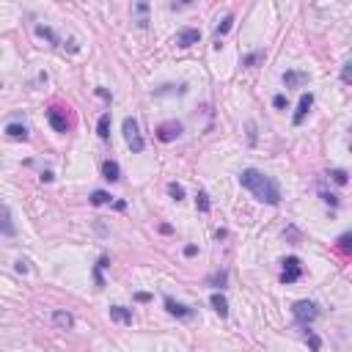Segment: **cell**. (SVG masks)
I'll list each match as a JSON object with an SVG mask.
<instances>
[{
    "instance_id": "277c9868",
    "label": "cell",
    "mask_w": 352,
    "mask_h": 352,
    "mask_svg": "<svg viewBox=\"0 0 352 352\" xmlns=\"http://www.w3.org/2000/svg\"><path fill=\"white\" fill-rule=\"evenodd\" d=\"M300 275H303V267H300V259H297V256L284 259V273H281V281H284V284H295Z\"/></svg>"
},
{
    "instance_id": "4fadbf2b",
    "label": "cell",
    "mask_w": 352,
    "mask_h": 352,
    "mask_svg": "<svg viewBox=\"0 0 352 352\" xmlns=\"http://www.w3.org/2000/svg\"><path fill=\"white\" fill-rule=\"evenodd\" d=\"M102 176H105L108 182H119V179H121L119 162H116V160H105V162H102Z\"/></svg>"
},
{
    "instance_id": "44dd1931",
    "label": "cell",
    "mask_w": 352,
    "mask_h": 352,
    "mask_svg": "<svg viewBox=\"0 0 352 352\" xmlns=\"http://www.w3.org/2000/svg\"><path fill=\"white\" fill-rule=\"evenodd\" d=\"M135 11H138V28H146V25H149V17H146V14H149V3H138V6H135Z\"/></svg>"
},
{
    "instance_id": "5bb4252c",
    "label": "cell",
    "mask_w": 352,
    "mask_h": 352,
    "mask_svg": "<svg viewBox=\"0 0 352 352\" xmlns=\"http://www.w3.org/2000/svg\"><path fill=\"white\" fill-rule=\"evenodd\" d=\"M6 135H9L11 140H28V127H25V124H17V121H11V124L6 127Z\"/></svg>"
},
{
    "instance_id": "9c48e42d",
    "label": "cell",
    "mask_w": 352,
    "mask_h": 352,
    "mask_svg": "<svg viewBox=\"0 0 352 352\" xmlns=\"http://www.w3.org/2000/svg\"><path fill=\"white\" fill-rule=\"evenodd\" d=\"M308 83V74L306 72H295V69H289V72H284V85L286 88H300Z\"/></svg>"
},
{
    "instance_id": "ac0fdd59",
    "label": "cell",
    "mask_w": 352,
    "mask_h": 352,
    "mask_svg": "<svg viewBox=\"0 0 352 352\" xmlns=\"http://www.w3.org/2000/svg\"><path fill=\"white\" fill-rule=\"evenodd\" d=\"M110 201H113V196L105 193V190H94L91 193V204H94V207H105V204H110Z\"/></svg>"
},
{
    "instance_id": "2e32d148",
    "label": "cell",
    "mask_w": 352,
    "mask_h": 352,
    "mask_svg": "<svg viewBox=\"0 0 352 352\" xmlns=\"http://www.w3.org/2000/svg\"><path fill=\"white\" fill-rule=\"evenodd\" d=\"M97 135L102 140H108L110 138V113H102L99 116V124H97Z\"/></svg>"
},
{
    "instance_id": "83f0119b",
    "label": "cell",
    "mask_w": 352,
    "mask_h": 352,
    "mask_svg": "<svg viewBox=\"0 0 352 352\" xmlns=\"http://www.w3.org/2000/svg\"><path fill=\"white\" fill-rule=\"evenodd\" d=\"M168 193H171V198H176V201H182V198H185V187L176 185V182H171V185H168Z\"/></svg>"
},
{
    "instance_id": "484cf974",
    "label": "cell",
    "mask_w": 352,
    "mask_h": 352,
    "mask_svg": "<svg viewBox=\"0 0 352 352\" xmlns=\"http://www.w3.org/2000/svg\"><path fill=\"white\" fill-rule=\"evenodd\" d=\"M196 207H198V212H209V196L204 190H198V196H196Z\"/></svg>"
},
{
    "instance_id": "ba28073f",
    "label": "cell",
    "mask_w": 352,
    "mask_h": 352,
    "mask_svg": "<svg viewBox=\"0 0 352 352\" xmlns=\"http://www.w3.org/2000/svg\"><path fill=\"white\" fill-rule=\"evenodd\" d=\"M201 42V31H198V28H182L179 33H176V44L179 47H193V44H198Z\"/></svg>"
},
{
    "instance_id": "7a4b0ae2",
    "label": "cell",
    "mask_w": 352,
    "mask_h": 352,
    "mask_svg": "<svg viewBox=\"0 0 352 352\" xmlns=\"http://www.w3.org/2000/svg\"><path fill=\"white\" fill-rule=\"evenodd\" d=\"M121 130H124V140H127V146H130V151L132 154H140V151L146 149V140H143V135H140L138 121H135L132 116H127L124 124H121Z\"/></svg>"
},
{
    "instance_id": "4316f807",
    "label": "cell",
    "mask_w": 352,
    "mask_h": 352,
    "mask_svg": "<svg viewBox=\"0 0 352 352\" xmlns=\"http://www.w3.org/2000/svg\"><path fill=\"white\" fill-rule=\"evenodd\" d=\"M261 58H264V50H256V52H250V55L242 58V66H256Z\"/></svg>"
},
{
    "instance_id": "7402d4cb",
    "label": "cell",
    "mask_w": 352,
    "mask_h": 352,
    "mask_svg": "<svg viewBox=\"0 0 352 352\" xmlns=\"http://www.w3.org/2000/svg\"><path fill=\"white\" fill-rule=\"evenodd\" d=\"M36 36H42V39H47V42L58 44V36L52 33V28H47V25H36Z\"/></svg>"
},
{
    "instance_id": "f546056e",
    "label": "cell",
    "mask_w": 352,
    "mask_h": 352,
    "mask_svg": "<svg viewBox=\"0 0 352 352\" xmlns=\"http://www.w3.org/2000/svg\"><path fill=\"white\" fill-rule=\"evenodd\" d=\"M273 105H275L278 110H284V108H286V94H275V97H273Z\"/></svg>"
},
{
    "instance_id": "d6986e66",
    "label": "cell",
    "mask_w": 352,
    "mask_h": 352,
    "mask_svg": "<svg viewBox=\"0 0 352 352\" xmlns=\"http://www.w3.org/2000/svg\"><path fill=\"white\" fill-rule=\"evenodd\" d=\"M105 267H108V256H102V259L97 261V267H94V281H97L99 289L105 286V278H102V270H105Z\"/></svg>"
},
{
    "instance_id": "74e56055",
    "label": "cell",
    "mask_w": 352,
    "mask_h": 352,
    "mask_svg": "<svg viewBox=\"0 0 352 352\" xmlns=\"http://www.w3.org/2000/svg\"><path fill=\"white\" fill-rule=\"evenodd\" d=\"M349 132H352V130H349Z\"/></svg>"
},
{
    "instance_id": "e0dca14e",
    "label": "cell",
    "mask_w": 352,
    "mask_h": 352,
    "mask_svg": "<svg viewBox=\"0 0 352 352\" xmlns=\"http://www.w3.org/2000/svg\"><path fill=\"white\" fill-rule=\"evenodd\" d=\"M231 28H234V17H231V14H226V17L220 20V25L215 28V36H218V42H220V36H226V33L231 31Z\"/></svg>"
},
{
    "instance_id": "4dcf8cb0",
    "label": "cell",
    "mask_w": 352,
    "mask_h": 352,
    "mask_svg": "<svg viewBox=\"0 0 352 352\" xmlns=\"http://www.w3.org/2000/svg\"><path fill=\"white\" fill-rule=\"evenodd\" d=\"M308 347L314 349V352H319V347H322V341H319V336H314V333H308Z\"/></svg>"
},
{
    "instance_id": "d6a6232c",
    "label": "cell",
    "mask_w": 352,
    "mask_h": 352,
    "mask_svg": "<svg viewBox=\"0 0 352 352\" xmlns=\"http://www.w3.org/2000/svg\"><path fill=\"white\" fill-rule=\"evenodd\" d=\"M17 273H28V261H25V259L17 261Z\"/></svg>"
},
{
    "instance_id": "e575fe53",
    "label": "cell",
    "mask_w": 352,
    "mask_h": 352,
    "mask_svg": "<svg viewBox=\"0 0 352 352\" xmlns=\"http://www.w3.org/2000/svg\"><path fill=\"white\" fill-rule=\"evenodd\" d=\"M196 253H198L196 245H187V248H185V256H196Z\"/></svg>"
},
{
    "instance_id": "cb8c5ba5",
    "label": "cell",
    "mask_w": 352,
    "mask_h": 352,
    "mask_svg": "<svg viewBox=\"0 0 352 352\" xmlns=\"http://www.w3.org/2000/svg\"><path fill=\"white\" fill-rule=\"evenodd\" d=\"M3 234H6V237H11V234H14V223H11V209L9 207L3 209Z\"/></svg>"
},
{
    "instance_id": "d4e9b609",
    "label": "cell",
    "mask_w": 352,
    "mask_h": 352,
    "mask_svg": "<svg viewBox=\"0 0 352 352\" xmlns=\"http://www.w3.org/2000/svg\"><path fill=\"white\" fill-rule=\"evenodd\" d=\"M226 281H228V273H226V270H220V273H212V275H209V284H212V286H220V289L226 286Z\"/></svg>"
},
{
    "instance_id": "8992f818",
    "label": "cell",
    "mask_w": 352,
    "mask_h": 352,
    "mask_svg": "<svg viewBox=\"0 0 352 352\" xmlns=\"http://www.w3.org/2000/svg\"><path fill=\"white\" fill-rule=\"evenodd\" d=\"M47 121H50V127L55 132H66L69 130V119H66V113H63L61 108H50V110H47Z\"/></svg>"
},
{
    "instance_id": "d590c367",
    "label": "cell",
    "mask_w": 352,
    "mask_h": 352,
    "mask_svg": "<svg viewBox=\"0 0 352 352\" xmlns=\"http://www.w3.org/2000/svg\"><path fill=\"white\" fill-rule=\"evenodd\" d=\"M52 179H55V176H52V171H44V173H42V182H52Z\"/></svg>"
},
{
    "instance_id": "8d00e7d4",
    "label": "cell",
    "mask_w": 352,
    "mask_h": 352,
    "mask_svg": "<svg viewBox=\"0 0 352 352\" xmlns=\"http://www.w3.org/2000/svg\"><path fill=\"white\" fill-rule=\"evenodd\" d=\"M349 151H352V143H349Z\"/></svg>"
},
{
    "instance_id": "1f68e13d",
    "label": "cell",
    "mask_w": 352,
    "mask_h": 352,
    "mask_svg": "<svg viewBox=\"0 0 352 352\" xmlns=\"http://www.w3.org/2000/svg\"><path fill=\"white\" fill-rule=\"evenodd\" d=\"M322 201H325V204H330V207H338V198L333 196V193H322Z\"/></svg>"
},
{
    "instance_id": "836d02e7",
    "label": "cell",
    "mask_w": 352,
    "mask_h": 352,
    "mask_svg": "<svg viewBox=\"0 0 352 352\" xmlns=\"http://www.w3.org/2000/svg\"><path fill=\"white\" fill-rule=\"evenodd\" d=\"M149 292H138V295H135V300H140V303H146V300H149Z\"/></svg>"
},
{
    "instance_id": "603a6c76",
    "label": "cell",
    "mask_w": 352,
    "mask_h": 352,
    "mask_svg": "<svg viewBox=\"0 0 352 352\" xmlns=\"http://www.w3.org/2000/svg\"><path fill=\"white\" fill-rule=\"evenodd\" d=\"M330 179L336 182V185H347V182H349V173L344 171V168H333V171H330Z\"/></svg>"
},
{
    "instance_id": "5b68a950",
    "label": "cell",
    "mask_w": 352,
    "mask_h": 352,
    "mask_svg": "<svg viewBox=\"0 0 352 352\" xmlns=\"http://www.w3.org/2000/svg\"><path fill=\"white\" fill-rule=\"evenodd\" d=\"M182 130L185 127L179 124V121H165V124L157 127V140H162V143H171V140H176L182 135Z\"/></svg>"
},
{
    "instance_id": "6da1fadb",
    "label": "cell",
    "mask_w": 352,
    "mask_h": 352,
    "mask_svg": "<svg viewBox=\"0 0 352 352\" xmlns=\"http://www.w3.org/2000/svg\"><path fill=\"white\" fill-rule=\"evenodd\" d=\"M239 185H242L245 190L253 193L259 201L270 204V207L281 204V187H278V182H275L273 176L256 171V168H245V171L239 173Z\"/></svg>"
},
{
    "instance_id": "9a60e30c",
    "label": "cell",
    "mask_w": 352,
    "mask_h": 352,
    "mask_svg": "<svg viewBox=\"0 0 352 352\" xmlns=\"http://www.w3.org/2000/svg\"><path fill=\"white\" fill-rule=\"evenodd\" d=\"M209 306H212L215 311H218L220 316H228V300L220 295V292H215V295L209 297Z\"/></svg>"
},
{
    "instance_id": "3957f363",
    "label": "cell",
    "mask_w": 352,
    "mask_h": 352,
    "mask_svg": "<svg viewBox=\"0 0 352 352\" xmlns=\"http://www.w3.org/2000/svg\"><path fill=\"white\" fill-rule=\"evenodd\" d=\"M292 314H295V319L300 322V325H311V322L319 316V308H316L311 300H297L295 306H292Z\"/></svg>"
},
{
    "instance_id": "f1b7e54d",
    "label": "cell",
    "mask_w": 352,
    "mask_h": 352,
    "mask_svg": "<svg viewBox=\"0 0 352 352\" xmlns=\"http://www.w3.org/2000/svg\"><path fill=\"white\" fill-rule=\"evenodd\" d=\"M341 83L352 85V63H344V69H341Z\"/></svg>"
},
{
    "instance_id": "ffe728a7",
    "label": "cell",
    "mask_w": 352,
    "mask_h": 352,
    "mask_svg": "<svg viewBox=\"0 0 352 352\" xmlns=\"http://www.w3.org/2000/svg\"><path fill=\"white\" fill-rule=\"evenodd\" d=\"M336 242H338V250H341V253H352V231H344Z\"/></svg>"
},
{
    "instance_id": "30bf717a",
    "label": "cell",
    "mask_w": 352,
    "mask_h": 352,
    "mask_svg": "<svg viewBox=\"0 0 352 352\" xmlns=\"http://www.w3.org/2000/svg\"><path fill=\"white\" fill-rule=\"evenodd\" d=\"M165 308H168V314H173V316H182V319L193 316V308H190V306H182V303H176L173 297H165Z\"/></svg>"
},
{
    "instance_id": "7c38bea8",
    "label": "cell",
    "mask_w": 352,
    "mask_h": 352,
    "mask_svg": "<svg viewBox=\"0 0 352 352\" xmlns=\"http://www.w3.org/2000/svg\"><path fill=\"white\" fill-rule=\"evenodd\" d=\"M110 319L121 322V325H132V311L124 306H110Z\"/></svg>"
},
{
    "instance_id": "8fae6325",
    "label": "cell",
    "mask_w": 352,
    "mask_h": 352,
    "mask_svg": "<svg viewBox=\"0 0 352 352\" xmlns=\"http://www.w3.org/2000/svg\"><path fill=\"white\" fill-rule=\"evenodd\" d=\"M52 325L61 327V330H69V327H74V316L69 311H52Z\"/></svg>"
},
{
    "instance_id": "52a82bcc",
    "label": "cell",
    "mask_w": 352,
    "mask_h": 352,
    "mask_svg": "<svg viewBox=\"0 0 352 352\" xmlns=\"http://www.w3.org/2000/svg\"><path fill=\"white\" fill-rule=\"evenodd\" d=\"M311 105H314V94L308 91V94H303V97H300V105H297L295 116H292V124H295V127H300L303 121H306V116H308Z\"/></svg>"
}]
</instances>
